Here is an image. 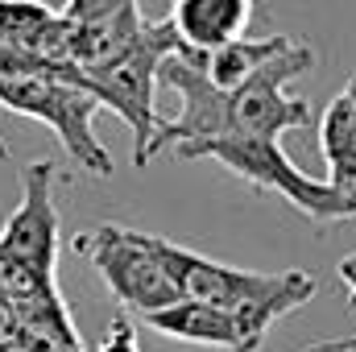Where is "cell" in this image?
Returning a JSON list of instances; mask_svg holds the SVG:
<instances>
[{"label": "cell", "mask_w": 356, "mask_h": 352, "mask_svg": "<svg viewBox=\"0 0 356 352\" xmlns=\"http://www.w3.org/2000/svg\"><path fill=\"white\" fill-rule=\"evenodd\" d=\"M340 282H344V294H348V307H356V253H348L344 262L336 265Z\"/></svg>", "instance_id": "cell-16"}, {"label": "cell", "mask_w": 356, "mask_h": 352, "mask_svg": "<svg viewBox=\"0 0 356 352\" xmlns=\"http://www.w3.org/2000/svg\"><path fill=\"white\" fill-rule=\"evenodd\" d=\"M54 162H33L21 170V203L0 228V253L13 262L54 273L58 265V207H54Z\"/></svg>", "instance_id": "cell-7"}, {"label": "cell", "mask_w": 356, "mask_h": 352, "mask_svg": "<svg viewBox=\"0 0 356 352\" xmlns=\"http://www.w3.org/2000/svg\"><path fill=\"white\" fill-rule=\"evenodd\" d=\"M253 13V0H175L170 25L186 50H216L224 42L249 38Z\"/></svg>", "instance_id": "cell-9"}, {"label": "cell", "mask_w": 356, "mask_h": 352, "mask_svg": "<svg viewBox=\"0 0 356 352\" xmlns=\"http://www.w3.org/2000/svg\"><path fill=\"white\" fill-rule=\"evenodd\" d=\"M154 332L182 340V344H203V349H228V352H253L236 315L224 311V307H211V303H199V298H178L162 311H149L141 315Z\"/></svg>", "instance_id": "cell-8"}, {"label": "cell", "mask_w": 356, "mask_h": 352, "mask_svg": "<svg viewBox=\"0 0 356 352\" xmlns=\"http://www.w3.org/2000/svg\"><path fill=\"white\" fill-rule=\"evenodd\" d=\"M95 352H141V344H137V328H133V319H129L124 311L108 323V336L99 340Z\"/></svg>", "instance_id": "cell-15"}, {"label": "cell", "mask_w": 356, "mask_h": 352, "mask_svg": "<svg viewBox=\"0 0 356 352\" xmlns=\"http://www.w3.org/2000/svg\"><path fill=\"white\" fill-rule=\"evenodd\" d=\"M311 67H315V50L307 42H290L282 54H273L253 79L228 91V133L282 137L286 129H307L311 104L298 95H286V83L307 75Z\"/></svg>", "instance_id": "cell-6"}, {"label": "cell", "mask_w": 356, "mask_h": 352, "mask_svg": "<svg viewBox=\"0 0 356 352\" xmlns=\"http://www.w3.org/2000/svg\"><path fill=\"white\" fill-rule=\"evenodd\" d=\"M178 33L166 21H145L141 38L112 63H104L99 71H83V88L112 108L129 133H133V166H145L149 162V145H154V133L162 125L158 116V83H162V63L175 54Z\"/></svg>", "instance_id": "cell-4"}, {"label": "cell", "mask_w": 356, "mask_h": 352, "mask_svg": "<svg viewBox=\"0 0 356 352\" xmlns=\"http://www.w3.org/2000/svg\"><path fill=\"white\" fill-rule=\"evenodd\" d=\"M145 29V17H141V4L133 0L129 8L112 13V17H99V21H83L75 25V38H71V67L79 71H99L104 63L120 58Z\"/></svg>", "instance_id": "cell-11"}, {"label": "cell", "mask_w": 356, "mask_h": 352, "mask_svg": "<svg viewBox=\"0 0 356 352\" xmlns=\"http://www.w3.org/2000/svg\"><path fill=\"white\" fill-rule=\"evenodd\" d=\"M58 8L42 4V0H0V38L13 42L17 50H29L33 38L54 21Z\"/></svg>", "instance_id": "cell-13"}, {"label": "cell", "mask_w": 356, "mask_h": 352, "mask_svg": "<svg viewBox=\"0 0 356 352\" xmlns=\"http://www.w3.org/2000/svg\"><path fill=\"white\" fill-rule=\"evenodd\" d=\"M0 108L17 116H33L46 129H54V137L63 141L75 166L99 178L112 175V154L95 137V112L104 104L83 88L79 67H63L58 75H38V71L0 75Z\"/></svg>", "instance_id": "cell-3"}, {"label": "cell", "mask_w": 356, "mask_h": 352, "mask_svg": "<svg viewBox=\"0 0 356 352\" xmlns=\"http://www.w3.org/2000/svg\"><path fill=\"white\" fill-rule=\"evenodd\" d=\"M319 150L332 166L327 182L356 199V79L327 104L319 120Z\"/></svg>", "instance_id": "cell-12"}, {"label": "cell", "mask_w": 356, "mask_h": 352, "mask_svg": "<svg viewBox=\"0 0 356 352\" xmlns=\"http://www.w3.org/2000/svg\"><path fill=\"white\" fill-rule=\"evenodd\" d=\"M178 158H211L224 170L241 175L245 182L261 186V191H277L286 203H294L302 216H311L315 224H332V220H348L356 216V199L348 191H340L327 178L302 175L286 150L277 145V137H249V133H224L211 141H191L178 145Z\"/></svg>", "instance_id": "cell-2"}, {"label": "cell", "mask_w": 356, "mask_h": 352, "mask_svg": "<svg viewBox=\"0 0 356 352\" xmlns=\"http://www.w3.org/2000/svg\"><path fill=\"white\" fill-rule=\"evenodd\" d=\"M133 0H63V17H71L75 25L83 21H99V17H112L120 8H129Z\"/></svg>", "instance_id": "cell-14"}, {"label": "cell", "mask_w": 356, "mask_h": 352, "mask_svg": "<svg viewBox=\"0 0 356 352\" xmlns=\"http://www.w3.org/2000/svg\"><path fill=\"white\" fill-rule=\"evenodd\" d=\"M145 237H149V249L158 253V262L166 265V273L175 278L178 294L232 311L253 352L266 344V332L282 315L298 311L319 290V282L307 269H282V273L241 269V265L211 262L195 249H182L175 241H162L154 232H145Z\"/></svg>", "instance_id": "cell-1"}, {"label": "cell", "mask_w": 356, "mask_h": 352, "mask_svg": "<svg viewBox=\"0 0 356 352\" xmlns=\"http://www.w3.org/2000/svg\"><path fill=\"white\" fill-rule=\"evenodd\" d=\"M75 253H83L95 265V273L108 282V290L116 294V303L137 315L162 311L182 298L175 278L149 249L145 232H133L120 224H99V228H88L83 237H75Z\"/></svg>", "instance_id": "cell-5"}, {"label": "cell", "mask_w": 356, "mask_h": 352, "mask_svg": "<svg viewBox=\"0 0 356 352\" xmlns=\"http://www.w3.org/2000/svg\"><path fill=\"white\" fill-rule=\"evenodd\" d=\"M290 42H294V38H286V33H269V38H236V42H224V46H216V50H186V46H178V50H182L216 88L232 91V88H241L245 79H253L269 58L282 54Z\"/></svg>", "instance_id": "cell-10"}, {"label": "cell", "mask_w": 356, "mask_h": 352, "mask_svg": "<svg viewBox=\"0 0 356 352\" xmlns=\"http://www.w3.org/2000/svg\"><path fill=\"white\" fill-rule=\"evenodd\" d=\"M0 158H8V150H4V141H0Z\"/></svg>", "instance_id": "cell-19"}, {"label": "cell", "mask_w": 356, "mask_h": 352, "mask_svg": "<svg viewBox=\"0 0 356 352\" xmlns=\"http://www.w3.org/2000/svg\"><path fill=\"white\" fill-rule=\"evenodd\" d=\"M353 79H356V75H353Z\"/></svg>", "instance_id": "cell-20"}, {"label": "cell", "mask_w": 356, "mask_h": 352, "mask_svg": "<svg viewBox=\"0 0 356 352\" xmlns=\"http://www.w3.org/2000/svg\"><path fill=\"white\" fill-rule=\"evenodd\" d=\"M302 352H356V336H340V340H319V344H307Z\"/></svg>", "instance_id": "cell-17"}, {"label": "cell", "mask_w": 356, "mask_h": 352, "mask_svg": "<svg viewBox=\"0 0 356 352\" xmlns=\"http://www.w3.org/2000/svg\"><path fill=\"white\" fill-rule=\"evenodd\" d=\"M63 352H88V349H83V344H79V349H63Z\"/></svg>", "instance_id": "cell-18"}]
</instances>
